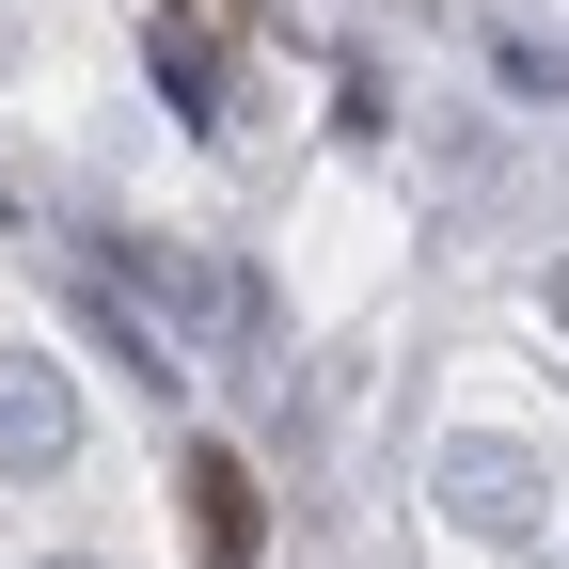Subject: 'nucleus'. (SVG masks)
Masks as SVG:
<instances>
[{"label":"nucleus","mask_w":569,"mask_h":569,"mask_svg":"<svg viewBox=\"0 0 569 569\" xmlns=\"http://www.w3.org/2000/svg\"><path fill=\"white\" fill-rule=\"evenodd\" d=\"M427 507H443L459 538H538L553 475H538V443H507V427H443V443H427Z\"/></svg>","instance_id":"1"},{"label":"nucleus","mask_w":569,"mask_h":569,"mask_svg":"<svg viewBox=\"0 0 569 569\" xmlns=\"http://www.w3.org/2000/svg\"><path fill=\"white\" fill-rule=\"evenodd\" d=\"M80 459V380L48 348H0V475H63Z\"/></svg>","instance_id":"2"},{"label":"nucleus","mask_w":569,"mask_h":569,"mask_svg":"<svg viewBox=\"0 0 569 569\" xmlns=\"http://www.w3.org/2000/svg\"><path fill=\"white\" fill-rule=\"evenodd\" d=\"M174 490H190V538H206V569H253V553H269V507H253V475H238L222 443H190V475H174Z\"/></svg>","instance_id":"3"},{"label":"nucleus","mask_w":569,"mask_h":569,"mask_svg":"<svg viewBox=\"0 0 569 569\" xmlns=\"http://www.w3.org/2000/svg\"><path fill=\"white\" fill-rule=\"evenodd\" d=\"M142 80H159L190 127H222V32H190V17H159L142 32Z\"/></svg>","instance_id":"4"},{"label":"nucleus","mask_w":569,"mask_h":569,"mask_svg":"<svg viewBox=\"0 0 569 569\" xmlns=\"http://www.w3.org/2000/svg\"><path fill=\"white\" fill-rule=\"evenodd\" d=\"M142 284H159L190 332H253V284H238L222 253H142Z\"/></svg>","instance_id":"5"},{"label":"nucleus","mask_w":569,"mask_h":569,"mask_svg":"<svg viewBox=\"0 0 569 569\" xmlns=\"http://www.w3.org/2000/svg\"><path fill=\"white\" fill-rule=\"evenodd\" d=\"M553 317H569V269H553Z\"/></svg>","instance_id":"6"},{"label":"nucleus","mask_w":569,"mask_h":569,"mask_svg":"<svg viewBox=\"0 0 569 569\" xmlns=\"http://www.w3.org/2000/svg\"><path fill=\"white\" fill-rule=\"evenodd\" d=\"M63 569H96V553H63Z\"/></svg>","instance_id":"7"}]
</instances>
